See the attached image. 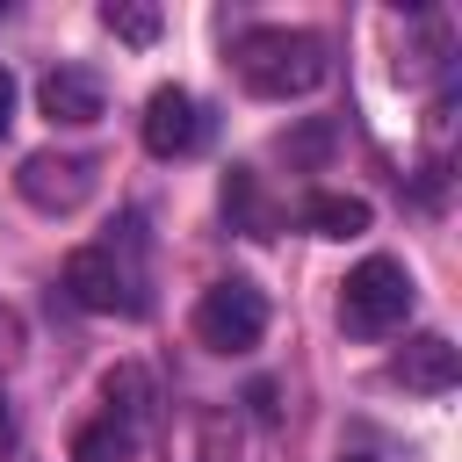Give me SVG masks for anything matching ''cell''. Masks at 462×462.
<instances>
[{
	"instance_id": "6da1fadb",
	"label": "cell",
	"mask_w": 462,
	"mask_h": 462,
	"mask_svg": "<svg viewBox=\"0 0 462 462\" xmlns=\"http://www.w3.org/2000/svg\"><path fill=\"white\" fill-rule=\"evenodd\" d=\"M231 65L260 101H296L325 79V43L310 29H245L231 43Z\"/></svg>"
},
{
	"instance_id": "7a4b0ae2",
	"label": "cell",
	"mask_w": 462,
	"mask_h": 462,
	"mask_svg": "<svg viewBox=\"0 0 462 462\" xmlns=\"http://www.w3.org/2000/svg\"><path fill=\"white\" fill-rule=\"evenodd\" d=\"M404 318H411V274H404V260L368 253V260L339 282V325H346L354 339H383V332H397Z\"/></svg>"
},
{
	"instance_id": "3957f363",
	"label": "cell",
	"mask_w": 462,
	"mask_h": 462,
	"mask_svg": "<svg viewBox=\"0 0 462 462\" xmlns=\"http://www.w3.org/2000/svg\"><path fill=\"white\" fill-rule=\"evenodd\" d=\"M260 332H267V296H260L245 274L202 289V303H195V339H202L209 354H253Z\"/></svg>"
},
{
	"instance_id": "277c9868",
	"label": "cell",
	"mask_w": 462,
	"mask_h": 462,
	"mask_svg": "<svg viewBox=\"0 0 462 462\" xmlns=\"http://www.w3.org/2000/svg\"><path fill=\"white\" fill-rule=\"evenodd\" d=\"M65 296L94 318H116V310H137V282L130 267L116 260V245H72L65 253Z\"/></svg>"
},
{
	"instance_id": "5b68a950",
	"label": "cell",
	"mask_w": 462,
	"mask_h": 462,
	"mask_svg": "<svg viewBox=\"0 0 462 462\" xmlns=\"http://www.w3.org/2000/svg\"><path fill=\"white\" fill-rule=\"evenodd\" d=\"M137 130H144V152H152V159H188L209 123H202V101H195L188 87H159V94L144 101V123H137Z\"/></svg>"
},
{
	"instance_id": "8992f818",
	"label": "cell",
	"mask_w": 462,
	"mask_h": 462,
	"mask_svg": "<svg viewBox=\"0 0 462 462\" xmlns=\"http://www.w3.org/2000/svg\"><path fill=\"white\" fill-rule=\"evenodd\" d=\"M14 188L36 202V209H79L87 202V188H94V166L87 159H72V152H29L22 159V173H14Z\"/></svg>"
},
{
	"instance_id": "52a82bcc",
	"label": "cell",
	"mask_w": 462,
	"mask_h": 462,
	"mask_svg": "<svg viewBox=\"0 0 462 462\" xmlns=\"http://www.w3.org/2000/svg\"><path fill=\"white\" fill-rule=\"evenodd\" d=\"M390 368H397V383L419 390V397H448V390L462 383V354H455V339H440V332L404 339V354H397Z\"/></svg>"
},
{
	"instance_id": "ba28073f",
	"label": "cell",
	"mask_w": 462,
	"mask_h": 462,
	"mask_svg": "<svg viewBox=\"0 0 462 462\" xmlns=\"http://www.w3.org/2000/svg\"><path fill=\"white\" fill-rule=\"evenodd\" d=\"M36 101H43V116H51V123H72V130H87V123H101V108H108V87H101L94 72H79V65H58V72H43Z\"/></svg>"
},
{
	"instance_id": "9c48e42d",
	"label": "cell",
	"mask_w": 462,
	"mask_h": 462,
	"mask_svg": "<svg viewBox=\"0 0 462 462\" xmlns=\"http://www.w3.org/2000/svg\"><path fill=\"white\" fill-rule=\"evenodd\" d=\"M303 224H310L318 238H361V231H368V202H361V195H332V188H318V195L303 202Z\"/></svg>"
},
{
	"instance_id": "30bf717a",
	"label": "cell",
	"mask_w": 462,
	"mask_h": 462,
	"mask_svg": "<svg viewBox=\"0 0 462 462\" xmlns=\"http://www.w3.org/2000/svg\"><path fill=\"white\" fill-rule=\"evenodd\" d=\"M130 455H137V426L123 419H87L72 433V462H130Z\"/></svg>"
},
{
	"instance_id": "8fae6325",
	"label": "cell",
	"mask_w": 462,
	"mask_h": 462,
	"mask_svg": "<svg viewBox=\"0 0 462 462\" xmlns=\"http://www.w3.org/2000/svg\"><path fill=\"white\" fill-rule=\"evenodd\" d=\"M101 390H108V419H123V426H137V419H144V368H130V361H123V368H108V383H101Z\"/></svg>"
},
{
	"instance_id": "7c38bea8",
	"label": "cell",
	"mask_w": 462,
	"mask_h": 462,
	"mask_svg": "<svg viewBox=\"0 0 462 462\" xmlns=\"http://www.w3.org/2000/svg\"><path fill=\"white\" fill-rule=\"evenodd\" d=\"M101 22H108L123 43H152V36H159V7H130V0H108V7H101Z\"/></svg>"
},
{
	"instance_id": "4fadbf2b",
	"label": "cell",
	"mask_w": 462,
	"mask_h": 462,
	"mask_svg": "<svg viewBox=\"0 0 462 462\" xmlns=\"http://www.w3.org/2000/svg\"><path fill=\"white\" fill-rule=\"evenodd\" d=\"M7 123H14V79H7V65H0V137H7Z\"/></svg>"
},
{
	"instance_id": "5bb4252c",
	"label": "cell",
	"mask_w": 462,
	"mask_h": 462,
	"mask_svg": "<svg viewBox=\"0 0 462 462\" xmlns=\"http://www.w3.org/2000/svg\"><path fill=\"white\" fill-rule=\"evenodd\" d=\"M0 426H7V397H0Z\"/></svg>"
},
{
	"instance_id": "9a60e30c",
	"label": "cell",
	"mask_w": 462,
	"mask_h": 462,
	"mask_svg": "<svg viewBox=\"0 0 462 462\" xmlns=\"http://www.w3.org/2000/svg\"><path fill=\"white\" fill-rule=\"evenodd\" d=\"M346 462H368V455H346Z\"/></svg>"
}]
</instances>
